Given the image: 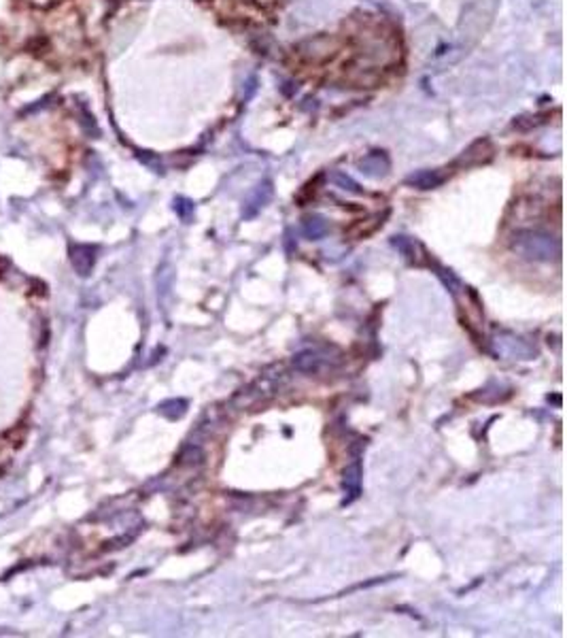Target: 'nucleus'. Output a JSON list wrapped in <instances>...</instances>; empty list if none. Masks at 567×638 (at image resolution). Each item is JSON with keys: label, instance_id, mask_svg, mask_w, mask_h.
<instances>
[{"label": "nucleus", "instance_id": "nucleus-1", "mask_svg": "<svg viewBox=\"0 0 567 638\" xmlns=\"http://www.w3.org/2000/svg\"><path fill=\"white\" fill-rule=\"evenodd\" d=\"M512 247L523 258L536 260V262H551L561 251L559 241L555 236H551L549 232H542V230H521L515 236Z\"/></svg>", "mask_w": 567, "mask_h": 638}, {"label": "nucleus", "instance_id": "nucleus-2", "mask_svg": "<svg viewBox=\"0 0 567 638\" xmlns=\"http://www.w3.org/2000/svg\"><path fill=\"white\" fill-rule=\"evenodd\" d=\"M68 258H70V264H72L74 273L79 277H87L94 270V264H96V247L94 245L72 243L68 247Z\"/></svg>", "mask_w": 567, "mask_h": 638}, {"label": "nucleus", "instance_id": "nucleus-3", "mask_svg": "<svg viewBox=\"0 0 567 638\" xmlns=\"http://www.w3.org/2000/svg\"><path fill=\"white\" fill-rule=\"evenodd\" d=\"M493 158V145L489 138H481L476 143H472L457 160V166H478L483 162H489Z\"/></svg>", "mask_w": 567, "mask_h": 638}, {"label": "nucleus", "instance_id": "nucleus-4", "mask_svg": "<svg viewBox=\"0 0 567 638\" xmlns=\"http://www.w3.org/2000/svg\"><path fill=\"white\" fill-rule=\"evenodd\" d=\"M359 170L370 177V179H381V177H387L389 175V168H391V162L387 158V153L383 151H374V153H368L364 155L359 162H357Z\"/></svg>", "mask_w": 567, "mask_h": 638}, {"label": "nucleus", "instance_id": "nucleus-5", "mask_svg": "<svg viewBox=\"0 0 567 638\" xmlns=\"http://www.w3.org/2000/svg\"><path fill=\"white\" fill-rule=\"evenodd\" d=\"M447 175L442 170H436V168H423V170H417L412 175L406 177V185L415 187V189H436L444 183Z\"/></svg>", "mask_w": 567, "mask_h": 638}, {"label": "nucleus", "instance_id": "nucleus-6", "mask_svg": "<svg viewBox=\"0 0 567 638\" xmlns=\"http://www.w3.org/2000/svg\"><path fill=\"white\" fill-rule=\"evenodd\" d=\"M270 196H272V183H270V181L259 183V185L251 192V196L247 198L245 209H242V215H245V217H253L259 209H264V207L268 204Z\"/></svg>", "mask_w": 567, "mask_h": 638}, {"label": "nucleus", "instance_id": "nucleus-7", "mask_svg": "<svg viewBox=\"0 0 567 638\" xmlns=\"http://www.w3.org/2000/svg\"><path fill=\"white\" fill-rule=\"evenodd\" d=\"M302 230H304V236H306L308 241H321V238L327 236L330 224H327V219H325L323 215H315V213H313V215H308V217L304 219Z\"/></svg>", "mask_w": 567, "mask_h": 638}, {"label": "nucleus", "instance_id": "nucleus-8", "mask_svg": "<svg viewBox=\"0 0 567 638\" xmlns=\"http://www.w3.org/2000/svg\"><path fill=\"white\" fill-rule=\"evenodd\" d=\"M342 485H344V492L349 494L347 502H351L359 496V492H361V464L359 462H353L351 466H347Z\"/></svg>", "mask_w": 567, "mask_h": 638}, {"label": "nucleus", "instance_id": "nucleus-9", "mask_svg": "<svg viewBox=\"0 0 567 638\" xmlns=\"http://www.w3.org/2000/svg\"><path fill=\"white\" fill-rule=\"evenodd\" d=\"M293 366L300 373H317L321 368V358L313 351H302L293 358Z\"/></svg>", "mask_w": 567, "mask_h": 638}, {"label": "nucleus", "instance_id": "nucleus-10", "mask_svg": "<svg viewBox=\"0 0 567 638\" xmlns=\"http://www.w3.org/2000/svg\"><path fill=\"white\" fill-rule=\"evenodd\" d=\"M157 411L168 419H181L187 411V402L183 398H170V400H164L157 407Z\"/></svg>", "mask_w": 567, "mask_h": 638}, {"label": "nucleus", "instance_id": "nucleus-11", "mask_svg": "<svg viewBox=\"0 0 567 638\" xmlns=\"http://www.w3.org/2000/svg\"><path fill=\"white\" fill-rule=\"evenodd\" d=\"M332 181L340 187V189H344V192H349V194H364V189H361V185L355 181V179H351L347 172H334L332 175Z\"/></svg>", "mask_w": 567, "mask_h": 638}, {"label": "nucleus", "instance_id": "nucleus-12", "mask_svg": "<svg viewBox=\"0 0 567 638\" xmlns=\"http://www.w3.org/2000/svg\"><path fill=\"white\" fill-rule=\"evenodd\" d=\"M193 209H196V204H193L191 200H187V198H176V200H174V211H176L179 217L185 219V221L191 217Z\"/></svg>", "mask_w": 567, "mask_h": 638}, {"label": "nucleus", "instance_id": "nucleus-13", "mask_svg": "<svg viewBox=\"0 0 567 638\" xmlns=\"http://www.w3.org/2000/svg\"><path fill=\"white\" fill-rule=\"evenodd\" d=\"M393 245H395L402 253H406V258H415V243H412L410 238H406V236H395V238H393Z\"/></svg>", "mask_w": 567, "mask_h": 638}, {"label": "nucleus", "instance_id": "nucleus-14", "mask_svg": "<svg viewBox=\"0 0 567 638\" xmlns=\"http://www.w3.org/2000/svg\"><path fill=\"white\" fill-rule=\"evenodd\" d=\"M34 6H47V4H51L53 0H30Z\"/></svg>", "mask_w": 567, "mask_h": 638}]
</instances>
